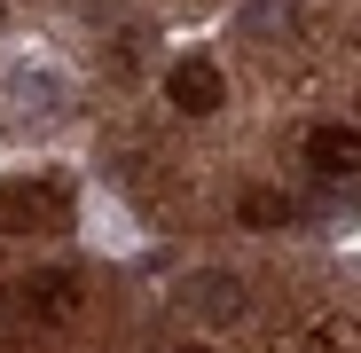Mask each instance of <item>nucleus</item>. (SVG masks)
<instances>
[{"mask_svg":"<svg viewBox=\"0 0 361 353\" xmlns=\"http://www.w3.org/2000/svg\"><path fill=\"white\" fill-rule=\"evenodd\" d=\"M307 157H314V173L345 181V173H361V134H353V126H314V134H307Z\"/></svg>","mask_w":361,"mask_h":353,"instance_id":"2","label":"nucleus"},{"mask_svg":"<svg viewBox=\"0 0 361 353\" xmlns=\"http://www.w3.org/2000/svg\"><path fill=\"white\" fill-rule=\"evenodd\" d=\"M197 306H204V314H235V283H228V275H220V283L204 275V283H197Z\"/></svg>","mask_w":361,"mask_h":353,"instance_id":"5","label":"nucleus"},{"mask_svg":"<svg viewBox=\"0 0 361 353\" xmlns=\"http://www.w3.org/2000/svg\"><path fill=\"white\" fill-rule=\"evenodd\" d=\"M165 102H173V110H189V118H212V110L228 102L220 63H212V55H180V63L165 71Z\"/></svg>","mask_w":361,"mask_h":353,"instance_id":"1","label":"nucleus"},{"mask_svg":"<svg viewBox=\"0 0 361 353\" xmlns=\"http://www.w3.org/2000/svg\"><path fill=\"white\" fill-rule=\"evenodd\" d=\"M24 314L32 322H71L79 314V283L71 275H32L24 283Z\"/></svg>","mask_w":361,"mask_h":353,"instance_id":"3","label":"nucleus"},{"mask_svg":"<svg viewBox=\"0 0 361 353\" xmlns=\"http://www.w3.org/2000/svg\"><path fill=\"white\" fill-rule=\"evenodd\" d=\"M235 212H244L252 228H283V220H290V204H283L275 189H244V204H235Z\"/></svg>","mask_w":361,"mask_h":353,"instance_id":"4","label":"nucleus"},{"mask_svg":"<svg viewBox=\"0 0 361 353\" xmlns=\"http://www.w3.org/2000/svg\"><path fill=\"white\" fill-rule=\"evenodd\" d=\"M189 353H204V345H189Z\"/></svg>","mask_w":361,"mask_h":353,"instance_id":"6","label":"nucleus"}]
</instances>
